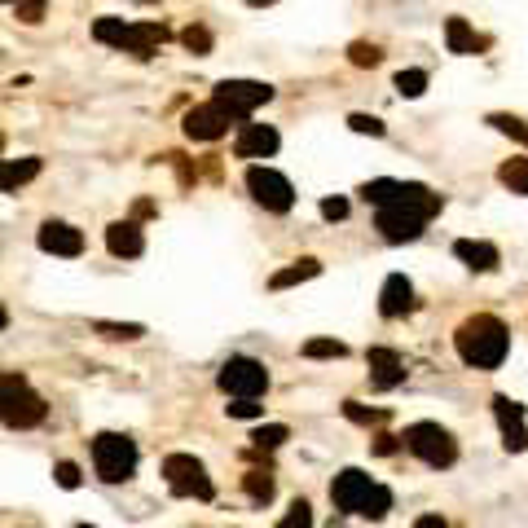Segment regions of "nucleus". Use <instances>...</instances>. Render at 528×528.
<instances>
[{
    "label": "nucleus",
    "mask_w": 528,
    "mask_h": 528,
    "mask_svg": "<svg viewBox=\"0 0 528 528\" xmlns=\"http://www.w3.org/2000/svg\"><path fill=\"white\" fill-rule=\"evenodd\" d=\"M388 511H392V489L388 484H374V493L361 502V515H366V520H383Z\"/></svg>",
    "instance_id": "393cba45"
},
{
    "label": "nucleus",
    "mask_w": 528,
    "mask_h": 528,
    "mask_svg": "<svg viewBox=\"0 0 528 528\" xmlns=\"http://www.w3.org/2000/svg\"><path fill=\"white\" fill-rule=\"evenodd\" d=\"M247 5H256V9H264V5H273V0H247Z\"/></svg>",
    "instance_id": "37998d69"
},
{
    "label": "nucleus",
    "mask_w": 528,
    "mask_h": 528,
    "mask_svg": "<svg viewBox=\"0 0 528 528\" xmlns=\"http://www.w3.org/2000/svg\"><path fill=\"white\" fill-rule=\"evenodd\" d=\"M445 44H449V53H476V49H480L476 31H471L462 18H449V22H445Z\"/></svg>",
    "instance_id": "5701e85b"
},
{
    "label": "nucleus",
    "mask_w": 528,
    "mask_h": 528,
    "mask_svg": "<svg viewBox=\"0 0 528 528\" xmlns=\"http://www.w3.org/2000/svg\"><path fill=\"white\" fill-rule=\"evenodd\" d=\"M31 176H40V159H9L5 168H0V190L14 194L18 185H27Z\"/></svg>",
    "instance_id": "412c9836"
},
{
    "label": "nucleus",
    "mask_w": 528,
    "mask_h": 528,
    "mask_svg": "<svg viewBox=\"0 0 528 528\" xmlns=\"http://www.w3.org/2000/svg\"><path fill=\"white\" fill-rule=\"evenodd\" d=\"M370 493H374V480L366 476V471H357V467L339 471V476L330 480V502H335L339 511H352V515H361V502H366Z\"/></svg>",
    "instance_id": "9b49d317"
},
{
    "label": "nucleus",
    "mask_w": 528,
    "mask_h": 528,
    "mask_svg": "<svg viewBox=\"0 0 528 528\" xmlns=\"http://www.w3.org/2000/svg\"><path fill=\"white\" fill-rule=\"evenodd\" d=\"M242 484H247V493L256 502H269L273 498V476H264V471H247V480H242Z\"/></svg>",
    "instance_id": "c756f323"
},
{
    "label": "nucleus",
    "mask_w": 528,
    "mask_h": 528,
    "mask_svg": "<svg viewBox=\"0 0 528 528\" xmlns=\"http://www.w3.org/2000/svg\"><path fill=\"white\" fill-rule=\"evenodd\" d=\"M322 216L326 220H344L348 216V198H322Z\"/></svg>",
    "instance_id": "58836bf2"
},
{
    "label": "nucleus",
    "mask_w": 528,
    "mask_h": 528,
    "mask_svg": "<svg viewBox=\"0 0 528 528\" xmlns=\"http://www.w3.org/2000/svg\"><path fill=\"white\" fill-rule=\"evenodd\" d=\"M286 436H291V432H286L282 423H269V427H256V436H251V445H256V449H278Z\"/></svg>",
    "instance_id": "c85d7f7f"
},
{
    "label": "nucleus",
    "mask_w": 528,
    "mask_h": 528,
    "mask_svg": "<svg viewBox=\"0 0 528 528\" xmlns=\"http://www.w3.org/2000/svg\"><path fill=\"white\" fill-rule=\"evenodd\" d=\"M9 5H18V18H27V22H40V9H44V0H9Z\"/></svg>",
    "instance_id": "ea45409f"
},
{
    "label": "nucleus",
    "mask_w": 528,
    "mask_h": 528,
    "mask_svg": "<svg viewBox=\"0 0 528 528\" xmlns=\"http://www.w3.org/2000/svg\"><path fill=\"white\" fill-rule=\"evenodd\" d=\"M344 344H339V339H308V344H304V357H313V361H322V357H344Z\"/></svg>",
    "instance_id": "bb28decb"
},
{
    "label": "nucleus",
    "mask_w": 528,
    "mask_h": 528,
    "mask_svg": "<svg viewBox=\"0 0 528 528\" xmlns=\"http://www.w3.org/2000/svg\"><path fill=\"white\" fill-rule=\"evenodd\" d=\"M141 5H154V0H141Z\"/></svg>",
    "instance_id": "c03bdc74"
},
{
    "label": "nucleus",
    "mask_w": 528,
    "mask_h": 528,
    "mask_svg": "<svg viewBox=\"0 0 528 528\" xmlns=\"http://www.w3.org/2000/svg\"><path fill=\"white\" fill-rule=\"evenodd\" d=\"M454 256L467 264V269H480V273H489V269H498V247L493 242H480V238H458L454 242Z\"/></svg>",
    "instance_id": "6ab92c4d"
},
{
    "label": "nucleus",
    "mask_w": 528,
    "mask_h": 528,
    "mask_svg": "<svg viewBox=\"0 0 528 528\" xmlns=\"http://www.w3.org/2000/svg\"><path fill=\"white\" fill-rule=\"evenodd\" d=\"M357 194L366 198L370 207H392V203H401V198L410 194V181H392V176H374V181H366Z\"/></svg>",
    "instance_id": "aec40b11"
},
{
    "label": "nucleus",
    "mask_w": 528,
    "mask_h": 528,
    "mask_svg": "<svg viewBox=\"0 0 528 528\" xmlns=\"http://www.w3.org/2000/svg\"><path fill=\"white\" fill-rule=\"evenodd\" d=\"M344 414L352 418V423H383V418H388L383 410H361L357 401H348V405H344Z\"/></svg>",
    "instance_id": "72a5a7b5"
},
{
    "label": "nucleus",
    "mask_w": 528,
    "mask_h": 528,
    "mask_svg": "<svg viewBox=\"0 0 528 528\" xmlns=\"http://www.w3.org/2000/svg\"><path fill=\"white\" fill-rule=\"evenodd\" d=\"M93 36L102 44H115L124 53H137V58H154V49L163 44V22H124V18H97Z\"/></svg>",
    "instance_id": "7ed1b4c3"
},
{
    "label": "nucleus",
    "mask_w": 528,
    "mask_h": 528,
    "mask_svg": "<svg viewBox=\"0 0 528 528\" xmlns=\"http://www.w3.org/2000/svg\"><path fill=\"white\" fill-rule=\"evenodd\" d=\"M489 124L498 128V132H506V137H515V141H524V146H528V128L520 124V119H511V115H489Z\"/></svg>",
    "instance_id": "2f4dec72"
},
{
    "label": "nucleus",
    "mask_w": 528,
    "mask_h": 528,
    "mask_svg": "<svg viewBox=\"0 0 528 528\" xmlns=\"http://www.w3.org/2000/svg\"><path fill=\"white\" fill-rule=\"evenodd\" d=\"M317 273H322V264H317L313 256H304V260H295L291 269H278L269 278V286L273 291H286V286H295V282H308V278H317Z\"/></svg>",
    "instance_id": "4be33fe9"
},
{
    "label": "nucleus",
    "mask_w": 528,
    "mask_h": 528,
    "mask_svg": "<svg viewBox=\"0 0 528 528\" xmlns=\"http://www.w3.org/2000/svg\"><path fill=\"white\" fill-rule=\"evenodd\" d=\"M348 128L352 132H370V137H383V124L374 115H348Z\"/></svg>",
    "instance_id": "f704fd0d"
},
{
    "label": "nucleus",
    "mask_w": 528,
    "mask_h": 528,
    "mask_svg": "<svg viewBox=\"0 0 528 528\" xmlns=\"http://www.w3.org/2000/svg\"><path fill=\"white\" fill-rule=\"evenodd\" d=\"M401 440L414 458L427 462V467H454V458H458V440L440 423H410Z\"/></svg>",
    "instance_id": "39448f33"
},
{
    "label": "nucleus",
    "mask_w": 528,
    "mask_h": 528,
    "mask_svg": "<svg viewBox=\"0 0 528 528\" xmlns=\"http://www.w3.org/2000/svg\"><path fill=\"white\" fill-rule=\"evenodd\" d=\"M106 247H110V256H141L146 251V234H141V225L137 220H115V225L106 229Z\"/></svg>",
    "instance_id": "f3484780"
},
{
    "label": "nucleus",
    "mask_w": 528,
    "mask_h": 528,
    "mask_svg": "<svg viewBox=\"0 0 528 528\" xmlns=\"http://www.w3.org/2000/svg\"><path fill=\"white\" fill-rule=\"evenodd\" d=\"M247 190L251 198L264 207V212H291L295 207V190H291V181H286L282 172H273V168H264V163H251L247 168Z\"/></svg>",
    "instance_id": "1a4fd4ad"
},
{
    "label": "nucleus",
    "mask_w": 528,
    "mask_h": 528,
    "mask_svg": "<svg viewBox=\"0 0 528 528\" xmlns=\"http://www.w3.org/2000/svg\"><path fill=\"white\" fill-rule=\"evenodd\" d=\"M436 212H440V194H432L427 185L410 181V194H405L401 203L379 207V212H374V229H379L388 242H414Z\"/></svg>",
    "instance_id": "f257e3e1"
},
{
    "label": "nucleus",
    "mask_w": 528,
    "mask_h": 528,
    "mask_svg": "<svg viewBox=\"0 0 528 528\" xmlns=\"http://www.w3.org/2000/svg\"><path fill=\"white\" fill-rule=\"evenodd\" d=\"M401 445H405V440H396V436H379V440H374V454H396Z\"/></svg>",
    "instance_id": "a19ab883"
},
{
    "label": "nucleus",
    "mask_w": 528,
    "mask_h": 528,
    "mask_svg": "<svg viewBox=\"0 0 528 528\" xmlns=\"http://www.w3.org/2000/svg\"><path fill=\"white\" fill-rule=\"evenodd\" d=\"M414 528H449V524L440 520V515H418V520H414Z\"/></svg>",
    "instance_id": "79ce46f5"
},
{
    "label": "nucleus",
    "mask_w": 528,
    "mask_h": 528,
    "mask_svg": "<svg viewBox=\"0 0 528 528\" xmlns=\"http://www.w3.org/2000/svg\"><path fill=\"white\" fill-rule=\"evenodd\" d=\"M498 181H502L511 194H528V154H520V159H511V163H502V168H498Z\"/></svg>",
    "instance_id": "b1692460"
},
{
    "label": "nucleus",
    "mask_w": 528,
    "mask_h": 528,
    "mask_svg": "<svg viewBox=\"0 0 528 528\" xmlns=\"http://www.w3.org/2000/svg\"><path fill=\"white\" fill-rule=\"evenodd\" d=\"M216 383H220V392H229L234 401H256V396H264V388H269V370H264L256 357H229L225 366H220Z\"/></svg>",
    "instance_id": "0eeeda50"
},
{
    "label": "nucleus",
    "mask_w": 528,
    "mask_h": 528,
    "mask_svg": "<svg viewBox=\"0 0 528 528\" xmlns=\"http://www.w3.org/2000/svg\"><path fill=\"white\" fill-rule=\"evenodd\" d=\"M163 480H168V489L176 493V498H198V502L216 498L212 480H207V467L190 454H168L163 458Z\"/></svg>",
    "instance_id": "423d86ee"
},
{
    "label": "nucleus",
    "mask_w": 528,
    "mask_h": 528,
    "mask_svg": "<svg viewBox=\"0 0 528 528\" xmlns=\"http://www.w3.org/2000/svg\"><path fill=\"white\" fill-rule=\"evenodd\" d=\"M93 467L106 484H124V480H132V471H137V445L119 432L93 436Z\"/></svg>",
    "instance_id": "20e7f679"
},
{
    "label": "nucleus",
    "mask_w": 528,
    "mask_h": 528,
    "mask_svg": "<svg viewBox=\"0 0 528 528\" xmlns=\"http://www.w3.org/2000/svg\"><path fill=\"white\" fill-rule=\"evenodd\" d=\"M278 528H313V511H308V502H291V511L282 515V524Z\"/></svg>",
    "instance_id": "7c9ffc66"
},
{
    "label": "nucleus",
    "mask_w": 528,
    "mask_h": 528,
    "mask_svg": "<svg viewBox=\"0 0 528 528\" xmlns=\"http://www.w3.org/2000/svg\"><path fill=\"white\" fill-rule=\"evenodd\" d=\"M348 53H352V62H357V66H374V62H379V49H374V44H366V40H357Z\"/></svg>",
    "instance_id": "c9c22d12"
},
{
    "label": "nucleus",
    "mask_w": 528,
    "mask_h": 528,
    "mask_svg": "<svg viewBox=\"0 0 528 528\" xmlns=\"http://www.w3.org/2000/svg\"><path fill=\"white\" fill-rule=\"evenodd\" d=\"M53 476H58L62 489H80V467H75V462H58V471H53Z\"/></svg>",
    "instance_id": "e433bc0d"
},
{
    "label": "nucleus",
    "mask_w": 528,
    "mask_h": 528,
    "mask_svg": "<svg viewBox=\"0 0 528 528\" xmlns=\"http://www.w3.org/2000/svg\"><path fill=\"white\" fill-rule=\"evenodd\" d=\"M212 102L225 110L229 119H247L256 106L273 102V88L260 84V80H220L216 93H212Z\"/></svg>",
    "instance_id": "6e6552de"
},
{
    "label": "nucleus",
    "mask_w": 528,
    "mask_h": 528,
    "mask_svg": "<svg viewBox=\"0 0 528 528\" xmlns=\"http://www.w3.org/2000/svg\"><path fill=\"white\" fill-rule=\"evenodd\" d=\"M493 418H498L502 445L511 449V454L528 449V427H524V405L520 401H511V396H493Z\"/></svg>",
    "instance_id": "f8f14e48"
},
{
    "label": "nucleus",
    "mask_w": 528,
    "mask_h": 528,
    "mask_svg": "<svg viewBox=\"0 0 528 528\" xmlns=\"http://www.w3.org/2000/svg\"><path fill=\"white\" fill-rule=\"evenodd\" d=\"M229 124H234V119H229L216 102H207V106H194L190 115H185V137L190 141H216V137H225L229 132Z\"/></svg>",
    "instance_id": "4468645a"
},
{
    "label": "nucleus",
    "mask_w": 528,
    "mask_h": 528,
    "mask_svg": "<svg viewBox=\"0 0 528 528\" xmlns=\"http://www.w3.org/2000/svg\"><path fill=\"white\" fill-rule=\"evenodd\" d=\"M181 40H185V49H190V53H207V49H212V36H207L203 27H190Z\"/></svg>",
    "instance_id": "473e14b6"
},
{
    "label": "nucleus",
    "mask_w": 528,
    "mask_h": 528,
    "mask_svg": "<svg viewBox=\"0 0 528 528\" xmlns=\"http://www.w3.org/2000/svg\"><path fill=\"white\" fill-rule=\"evenodd\" d=\"M80 528H93V524H80Z\"/></svg>",
    "instance_id": "a18cd8bd"
},
{
    "label": "nucleus",
    "mask_w": 528,
    "mask_h": 528,
    "mask_svg": "<svg viewBox=\"0 0 528 528\" xmlns=\"http://www.w3.org/2000/svg\"><path fill=\"white\" fill-rule=\"evenodd\" d=\"M396 88H401V97H423L427 93V71H401L396 75Z\"/></svg>",
    "instance_id": "cd10ccee"
},
{
    "label": "nucleus",
    "mask_w": 528,
    "mask_h": 528,
    "mask_svg": "<svg viewBox=\"0 0 528 528\" xmlns=\"http://www.w3.org/2000/svg\"><path fill=\"white\" fill-rule=\"evenodd\" d=\"M273 150H278V128H269V124H242L238 128V141H234L238 159H269Z\"/></svg>",
    "instance_id": "2eb2a0df"
},
{
    "label": "nucleus",
    "mask_w": 528,
    "mask_h": 528,
    "mask_svg": "<svg viewBox=\"0 0 528 528\" xmlns=\"http://www.w3.org/2000/svg\"><path fill=\"white\" fill-rule=\"evenodd\" d=\"M366 361H370V383L374 388H396V383H405V361L396 357L392 348H370L366 352Z\"/></svg>",
    "instance_id": "dca6fc26"
},
{
    "label": "nucleus",
    "mask_w": 528,
    "mask_h": 528,
    "mask_svg": "<svg viewBox=\"0 0 528 528\" xmlns=\"http://www.w3.org/2000/svg\"><path fill=\"white\" fill-rule=\"evenodd\" d=\"M36 242H40V251H49V256H66V260H75L84 251V234L75 225H66V220H44Z\"/></svg>",
    "instance_id": "ddd939ff"
},
{
    "label": "nucleus",
    "mask_w": 528,
    "mask_h": 528,
    "mask_svg": "<svg viewBox=\"0 0 528 528\" xmlns=\"http://www.w3.org/2000/svg\"><path fill=\"white\" fill-rule=\"evenodd\" d=\"M93 330L106 339H141L146 335V326H137V322H93Z\"/></svg>",
    "instance_id": "a878e982"
},
{
    "label": "nucleus",
    "mask_w": 528,
    "mask_h": 528,
    "mask_svg": "<svg viewBox=\"0 0 528 528\" xmlns=\"http://www.w3.org/2000/svg\"><path fill=\"white\" fill-rule=\"evenodd\" d=\"M414 308V286L405 273H388V282H383V291H379V313L383 317H401V313H410Z\"/></svg>",
    "instance_id": "a211bd4d"
},
{
    "label": "nucleus",
    "mask_w": 528,
    "mask_h": 528,
    "mask_svg": "<svg viewBox=\"0 0 528 528\" xmlns=\"http://www.w3.org/2000/svg\"><path fill=\"white\" fill-rule=\"evenodd\" d=\"M225 410H229V418H260L264 405H256V401H234V405H225Z\"/></svg>",
    "instance_id": "4c0bfd02"
},
{
    "label": "nucleus",
    "mask_w": 528,
    "mask_h": 528,
    "mask_svg": "<svg viewBox=\"0 0 528 528\" xmlns=\"http://www.w3.org/2000/svg\"><path fill=\"white\" fill-rule=\"evenodd\" d=\"M454 348H458V357L467 361V366L498 370L506 361V352H511V330H506L498 317H489V313L467 317V322L458 326V335H454Z\"/></svg>",
    "instance_id": "f03ea898"
},
{
    "label": "nucleus",
    "mask_w": 528,
    "mask_h": 528,
    "mask_svg": "<svg viewBox=\"0 0 528 528\" xmlns=\"http://www.w3.org/2000/svg\"><path fill=\"white\" fill-rule=\"evenodd\" d=\"M0 414H5V427L22 432V427L44 423V401L27 388L22 374H5V410H0Z\"/></svg>",
    "instance_id": "9d476101"
}]
</instances>
